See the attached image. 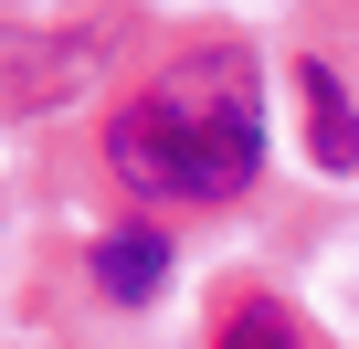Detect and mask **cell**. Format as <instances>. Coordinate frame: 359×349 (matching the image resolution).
<instances>
[{
  "label": "cell",
  "mask_w": 359,
  "mask_h": 349,
  "mask_svg": "<svg viewBox=\"0 0 359 349\" xmlns=\"http://www.w3.org/2000/svg\"><path fill=\"white\" fill-rule=\"evenodd\" d=\"M212 349H296V317H285L275 296H233L222 328H212Z\"/></svg>",
  "instance_id": "cell-4"
},
{
  "label": "cell",
  "mask_w": 359,
  "mask_h": 349,
  "mask_svg": "<svg viewBox=\"0 0 359 349\" xmlns=\"http://www.w3.org/2000/svg\"><path fill=\"white\" fill-rule=\"evenodd\" d=\"M106 169L148 212H222L264 169V64L212 32L180 43L137 96L106 106Z\"/></svg>",
  "instance_id": "cell-1"
},
{
  "label": "cell",
  "mask_w": 359,
  "mask_h": 349,
  "mask_svg": "<svg viewBox=\"0 0 359 349\" xmlns=\"http://www.w3.org/2000/svg\"><path fill=\"white\" fill-rule=\"evenodd\" d=\"M158 286H169V233H158V223H116V233H95V296L148 307Z\"/></svg>",
  "instance_id": "cell-2"
},
{
  "label": "cell",
  "mask_w": 359,
  "mask_h": 349,
  "mask_svg": "<svg viewBox=\"0 0 359 349\" xmlns=\"http://www.w3.org/2000/svg\"><path fill=\"white\" fill-rule=\"evenodd\" d=\"M296 96H306V148H317V169H359V106H348V85L327 74V64H296Z\"/></svg>",
  "instance_id": "cell-3"
}]
</instances>
